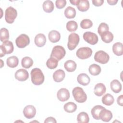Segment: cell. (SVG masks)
Masks as SVG:
<instances>
[{"instance_id": "obj_42", "label": "cell", "mask_w": 123, "mask_h": 123, "mask_svg": "<svg viewBox=\"0 0 123 123\" xmlns=\"http://www.w3.org/2000/svg\"><path fill=\"white\" fill-rule=\"evenodd\" d=\"M117 102L119 105L121 106H123V95H121L118 97L117 99Z\"/></svg>"}, {"instance_id": "obj_22", "label": "cell", "mask_w": 123, "mask_h": 123, "mask_svg": "<svg viewBox=\"0 0 123 123\" xmlns=\"http://www.w3.org/2000/svg\"><path fill=\"white\" fill-rule=\"evenodd\" d=\"M113 52L117 56H121L123 54V45L122 43L116 42L112 46Z\"/></svg>"}, {"instance_id": "obj_36", "label": "cell", "mask_w": 123, "mask_h": 123, "mask_svg": "<svg viewBox=\"0 0 123 123\" xmlns=\"http://www.w3.org/2000/svg\"><path fill=\"white\" fill-rule=\"evenodd\" d=\"M77 28V24L74 21H69L66 24V29L70 32L75 31Z\"/></svg>"}, {"instance_id": "obj_21", "label": "cell", "mask_w": 123, "mask_h": 123, "mask_svg": "<svg viewBox=\"0 0 123 123\" xmlns=\"http://www.w3.org/2000/svg\"><path fill=\"white\" fill-rule=\"evenodd\" d=\"M105 109V108L101 105L95 106L91 111V113L94 119L96 120H99V114L100 111Z\"/></svg>"}, {"instance_id": "obj_28", "label": "cell", "mask_w": 123, "mask_h": 123, "mask_svg": "<svg viewBox=\"0 0 123 123\" xmlns=\"http://www.w3.org/2000/svg\"><path fill=\"white\" fill-rule=\"evenodd\" d=\"M89 72L92 75H98L101 71L100 67L96 64H92L89 67Z\"/></svg>"}, {"instance_id": "obj_12", "label": "cell", "mask_w": 123, "mask_h": 123, "mask_svg": "<svg viewBox=\"0 0 123 123\" xmlns=\"http://www.w3.org/2000/svg\"><path fill=\"white\" fill-rule=\"evenodd\" d=\"M14 76L19 81H25L28 78L29 74L27 70L24 69H20L15 72Z\"/></svg>"}, {"instance_id": "obj_17", "label": "cell", "mask_w": 123, "mask_h": 123, "mask_svg": "<svg viewBox=\"0 0 123 123\" xmlns=\"http://www.w3.org/2000/svg\"><path fill=\"white\" fill-rule=\"evenodd\" d=\"M77 82L79 84L83 86H87L90 82V77L85 73L79 74L77 76Z\"/></svg>"}, {"instance_id": "obj_39", "label": "cell", "mask_w": 123, "mask_h": 123, "mask_svg": "<svg viewBox=\"0 0 123 123\" xmlns=\"http://www.w3.org/2000/svg\"><path fill=\"white\" fill-rule=\"evenodd\" d=\"M56 6L58 9H61L64 8L66 4L65 0H57L55 2Z\"/></svg>"}, {"instance_id": "obj_5", "label": "cell", "mask_w": 123, "mask_h": 123, "mask_svg": "<svg viewBox=\"0 0 123 123\" xmlns=\"http://www.w3.org/2000/svg\"><path fill=\"white\" fill-rule=\"evenodd\" d=\"M66 51L64 48L59 45L54 46L52 50L50 57L56 59L58 61L62 59L65 55Z\"/></svg>"}, {"instance_id": "obj_32", "label": "cell", "mask_w": 123, "mask_h": 123, "mask_svg": "<svg viewBox=\"0 0 123 123\" xmlns=\"http://www.w3.org/2000/svg\"><path fill=\"white\" fill-rule=\"evenodd\" d=\"M77 121L80 123H87L89 121V118L87 113L81 112L78 114Z\"/></svg>"}, {"instance_id": "obj_33", "label": "cell", "mask_w": 123, "mask_h": 123, "mask_svg": "<svg viewBox=\"0 0 123 123\" xmlns=\"http://www.w3.org/2000/svg\"><path fill=\"white\" fill-rule=\"evenodd\" d=\"M33 64V60L29 57H24L21 61L22 66L25 68H29L31 67Z\"/></svg>"}, {"instance_id": "obj_11", "label": "cell", "mask_w": 123, "mask_h": 123, "mask_svg": "<svg viewBox=\"0 0 123 123\" xmlns=\"http://www.w3.org/2000/svg\"><path fill=\"white\" fill-rule=\"evenodd\" d=\"M23 113L25 118L27 119H32L34 118L36 115V109L33 105H27L24 109Z\"/></svg>"}, {"instance_id": "obj_30", "label": "cell", "mask_w": 123, "mask_h": 123, "mask_svg": "<svg viewBox=\"0 0 123 123\" xmlns=\"http://www.w3.org/2000/svg\"><path fill=\"white\" fill-rule=\"evenodd\" d=\"M64 15L67 18H74L76 15V11L74 8L71 6H68L64 11Z\"/></svg>"}, {"instance_id": "obj_1", "label": "cell", "mask_w": 123, "mask_h": 123, "mask_svg": "<svg viewBox=\"0 0 123 123\" xmlns=\"http://www.w3.org/2000/svg\"><path fill=\"white\" fill-rule=\"evenodd\" d=\"M31 81L35 85L38 86L41 85L44 81V75L42 71L38 68H35L31 71Z\"/></svg>"}, {"instance_id": "obj_35", "label": "cell", "mask_w": 123, "mask_h": 123, "mask_svg": "<svg viewBox=\"0 0 123 123\" xmlns=\"http://www.w3.org/2000/svg\"><path fill=\"white\" fill-rule=\"evenodd\" d=\"M9 38V33L8 30L6 28H1L0 30V39L1 42L8 40Z\"/></svg>"}, {"instance_id": "obj_20", "label": "cell", "mask_w": 123, "mask_h": 123, "mask_svg": "<svg viewBox=\"0 0 123 123\" xmlns=\"http://www.w3.org/2000/svg\"><path fill=\"white\" fill-rule=\"evenodd\" d=\"M110 87L113 92L118 93L121 91L122 86L119 81L117 79H114L111 82Z\"/></svg>"}, {"instance_id": "obj_13", "label": "cell", "mask_w": 123, "mask_h": 123, "mask_svg": "<svg viewBox=\"0 0 123 123\" xmlns=\"http://www.w3.org/2000/svg\"><path fill=\"white\" fill-rule=\"evenodd\" d=\"M58 99L61 101H67L70 98V93L68 89L62 88L59 89L57 93Z\"/></svg>"}, {"instance_id": "obj_26", "label": "cell", "mask_w": 123, "mask_h": 123, "mask_svg": "<svg viewBox=\"0 0 123 123\" xmlns=\"http://www.w3.org/2000/svg\"><path fill=\"white\" fill-rule=\"evenodd\" d=\"M114 101L113 97L110 94L107 93L104 95L102 98V102L105 105L110 106L112 105Z\"/></svg>"}, {"instance_id": "obj_27", "label": "cell", "mask_w": 123, "mask_h": 123, "mask_svg": "<svg viewBox=\"0 0 123 123\" xmlns=\"http://www.w3.org/2000/svg\"><path fill=\"white\" fill-rule=\"evenodd\" d=\"M63 109L66 112L72 113L74 112L77 109V105L74 102H68L64 105Z\"/></svg>"}, {"instance_id": "obj_19", "label": "cell", "mask_w": 123, "mask_h": 123, "mask_svg": "<svg viewBox=\"0 0 123 123\" xmlns=\"http://www.w3.org/2000/svg\"><path fill=\"white\" fill-rule=\"evenodd\" d=\"M65 73L64 71L62 69L56 70L53 74V79L56 82H61L64 78Z\"/></svg>"}, {"instance_id": "obj_9", "label": "cell", "mask_w": 123, "mask_h": 123, "mask_svg": "<svg viewBox=\"0 0 123 123\" xmlns=\"http://www.w3.org/2000/svg\"><path fill=\"white\" fill-rule=\"evenodd\" d=\"M15 43L17 47L19 48H25L30 43L29 37L26 34H21L16 38Z\"/></svg>"}, {"instance_id": "obj_18", "label": "cell", "mask_w": 123, "mask_h": 123, "mask_svg": "<svg viewBox=\"0 0 123 123\" xmlns=\"http://www.w3.org/2000/svg\"><path fill=\"white\" fill-rule=\"evenodd\" d=\"M48 37L51 42L56 43L60 40L61 38V35L58 31L52 30L49 32Z\"/></svg>"}, {"instance_id": "obj_15", "label": "cell", "mask_w": 123, "mask_h": 123, "mask_svg": "<svg viewBox=\"0 0 123 123\" xmlns=\"http://www.w3.org/2000/svg\"><path fill=\"white\" fill-rule=\"evenodd\" d=\"M34 42L36 45L38 47L44 46L46 42V38L45 36L42 33L37 35L35 37Z\"/></svg>"}, {"instance_id": "obj_7", "label": "cell", "mask_w": 123, "mask_h": 123, "mask_svg": "<svg viewBox=\"0 0 123 123\" xmlns=\"http://www.w3.org/2000/svg\"><path fill=\"white\" fill-rule=\"evenodd\" d=\"M110 59V56L108 53L103 50H99L96 52L94 55V60L96 62L101 64L107 63Z\"/></svg>"}, {"instance_id": "obj_41", "label": "cell", "mask_w": 123, "mask_h": 123, "mask_svg": "<svg viewBox=\"0 0 123 123\" xmlns=\"http://www.w3.org/2000/svg\"><path fill=\"white\" fill-rule=\"evenodd\" d=\"M45 123H56L57 121L55 119L52 117H49L46 118L44 121Z\"/></svg>"}, {"instance_id": "obj_23", "label": "cell", "mask_w": 123, "mask_h": 123, "mask_svg": "<svg viewBox=\"0 0 123 123\" xmlns=\"http://www.w3.org/2000/svg\"><path fill=\"white\" fill-rule=\"evenodd\" d=\"M76 7L81 12H86L89 8V3L87 0H79Z\"/></svg>"}, {"instance_id": "obj_10", "label": "cell", "mask_w": 123, "mask_h": 123, "mask_svg": "<svg viewBox=\"0 0 123 123\" xmlns=\"http://www.w3.org/2000/svg\"><path fill=\"white\" fill-rule=\"evenodd\" d=\"M84 39L91 45H95L98 42V37L94 33L91 32H86L83 34Z\"/></svg>"}, {"instance_id": "obj_4", "label": "cell", "mask_w": 123, "mask_h": 123, "mask_svg": "<svg viewBox=\"0 0 123 123\" xmlns=\"http://www.w3.org/2000/svg\"><path fill=\"white\" fill-rule=\"evenodd\" d=\"M17 15V12L16 9L12 6L8 7L5 12V19L8 24H12Z\"/></svg>"}, {"instance_id": "obj_24", "label": "cell", "mask_w": 123, "mask_h": 123, "mask_svg": "<svg viewBox=\"0 0 123 123\" xmlns=\"http://www.w3.org/2000/svg\"><path fill=\"white\" fill-rule=\"evenodd\" d=\"M64 67L66 70L69 72H73L76 70V64L73 60H68L64 64Z\"/></svg>"}, {"instance_id": "obj_29", "label": "cell", "mask_w": 123, "mask_h": 123, "mask_svg": "<svg viewBox=\"0 0 123 123\" xmlns=\"http://www.w3.org/2000/svg\"><path fill=\"white\" fill-rule=\"evenodd\" d=\"M54 4L51 0H46L43 3V10L48 13H50L54 10Z\"/></svg>"}, {"instance_id": "obj_8", "label": "cell", "mask_w": 123, "mask_h": 123, "mask_svg": "<svg viewBox=\"0 0 123 123\" xmlns=\"http://www.w3.org/2000/svg\"><path fill=\"white\" fill-rule=\"evenodd\" d=\"M92 54V50L89 47H82L78 49L76 55L80 59L84 60L89 58Z\"/></svg>"}, {"instance_id": "obj_37", "label": "cell", "mask_w": 123, "mask_h": 123, "mask_svg": "<svg viewBox=\"0 0 123 123\" xmlns=\"http://www.w3.org/2000/svg\"><path fill=\"white\" fill-rule=\"evenodd\" d=\"M109 27L108 25L105 23H101L99 25L98 28V32L99 35L105 33L106 32L109 31Z\"/></svg>"}, {"instance_id": "obj_34", "label": "cell", "mask_w": 123, "mask_h": 123, "mask_svg": "<svg viewBox=\"0 0 123 123\" xmlns=\"http://www.w3.org/2000/svg\"><path fill=\"white\" fill-rule=\"evenodd\" d=\"M58 64V61L52 57L48 59L46 62V65L48 68L50 69H54L56 68Z\"/></svg>"}, {"instance_id": "obj_25", "label": "cell", "mask_w": 123, "mask_h": 123, "mask_svg": "<svg viewBox=\"0 0 123 123\" xmlns=\"http://www.w3.org/2000/svg\"><path fill=\"white\" fill-rule=\"evenodd\" d=\"M19 63V60L15 56H12L9 57L7 59L6 63L8 66L11 68L16 67Z\"/></svg>"}, {"instance_id": "obj_2", "label": "cell", "mask_w": 123, "mask_h": 123, "mask_svg": "<svg viewBox=\"0 0 123 123\" xmlns=\"http://www.w3.org/2000/svg\"><path fill=\"white\" fill-rule=\"evenodd\" d=\"M72 93L75 100L77 102H85L87 99L86 94L83 89L79 86L74 87L72 91Z\"/></svg>"}, {"instance_id": "obj_40", "label": "cell", "mask_w": 123, "mask_h": 123, "mask_svg": "<svg viewBox=\"0 0 123 123\" xmlns=\"http://www.w3.org/2000/svg\"><path fill=\"white\" fill-rule=\"evenodd\" d=\"M92 2L94 5L96 6H100L103 4L104 0H93Z\"/></svg>"}, {"instance_id": "obj_16", "label": "cell", "mask_w": 123, "mask_h": 123, "mask_svg": "<svg viewBox=\"0 0 123 123\" xmlns=\"http://www.w3.org/2000/svg\"><path fill=\"white\" fill-rule=\"evenodd\" d=\"M106 90V88L103 83H98L94 87V93L98 97H100L103 95Z\"/></svg>"}, {"instance_id": "obj_43", "label": "cell", "mask_w": 123, "mask_h": 123, "mask_svg": "<svg viewBox=\"0 0 123 123\" xmlns=\"http://www.w3.org/2000/svg\"><path fill=\"white\" fill-rule=\"evenodd\" d=\"M118 2V0H107V2L111 5H115Z\"/></svg>"}, {"instance_id": "obj_3", "label": "cell", "mask_w": 123, "mask_h": 123, "mask_svg": "<svg viewBox=\"0 0 123 123\" xmlns=\"http://www.w3.org/2000/svg\"><path fill=\"white\" fill-rule=\"evenodd\" d=\"M13 49V45L11 41L9 40L3 41L2 44L0 46V57H2L5 54L12 53Z\"/></svg>"}, {"instance_id": "obj_44", "label": "cell", "mask_w": 123, "mask_h": 123, "mask_svg": "<svg viewBox=\"0 0 123 123\" xmlns=\"http://www.w3.org/2000/svg\"><path fill=\"white\" fill-rule=\"evenodd\" d=\"M79 1V0H70V2L72 3V4L74 5H77V4L78 3Z\"/></svg>"}, {"instance_id": "obj_6", "label": "cell", "mask_w": 123, "mask_h": 123, "mask_svg": "<svg viewBox=\"0 0 123 123\" xmlns=\"http://www.w3.org/2000/svg\"><path fill=\"white\" fill-rule=\"evenodd\" d=\"M79 36L75 33L70 34L68 37V42L67 47L69 50H72L74 49L79 42Z\"/></svg>"}, {"instance_id": "obj_38", "label": "cell", "mask_w": 123, "mask_h": 123, "mask_svg": "<svg viewBox=\"0 0 123 123\" xmlns=\"http://www.w3.org/2000/svg\"><path fill=\"white\" fill-rule=\"evenodd\" d=\"M92 22L88 19H85L82 20L80 23V26L83 29H88L92 26Z\"/></svg>"}, {"instance_id": "obj_14", "label": "cell", "mask_w": 123, "mask_h": 123, "mask_svg": "<svg viewBox=\"0 0 123 123\" xmlns=\"http://www.w3.org/2000/svg\"><path fill=\"white\" fill-rule=\"evenodd\" d=\"M112 118V112L105 108L103 109L99 114V119L101 120L103 122H108Z\"/></svg>"}, {"instance_id": "obj_31", "label": "cell", "mask_w": 123, "mask_h": 123, "mask_svg": "<svg viewBox=\"0 0 123 123\" xmlns=\"http://www.w3.org/2000/svg\"><path fill=\"white\" fill-rule=\"evenodd\" d=\"M100 36L102 40L106 43H109L111 42L113 39V35L111 32L110 31L104 33Z\"/></svg>"}]
</instances>
